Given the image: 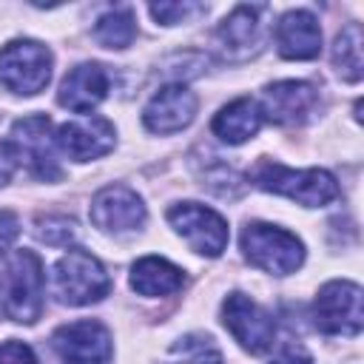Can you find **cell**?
Instances as JSON below:
<instances>
[{
	"instance_id": "23",
	"label": "cell",
	"mask_w": 364,
	"mask_h": 364,
	"mask_svg": "<svg viewBox=\"0 0 364 364\" xmlns=\"http://www.w3.org/2000/svg\"><path fill=\"white\" fill-rule=\"evenodd\" d=\"M37 236L51 247H63L77 239V225L68 216H46V219H37Z\"/></svg>"
},
{
	"instance_id": "27",
	"label": "cell",
	"mask_w": 364,
	"mask_h": 364,
	"mask_svg": "<svg viewBox=\"0 0 364 364\" xmlns=\"http://www.w3.org/2000/svg\"><path fill=\"white\" fill-rule=\"evenodd\" d=\"M17 165H20V154H17V145L9 139H3L0 142V188L11 179V173L17 171Z\"/></svg>"
},
{
	"instance_id": "16",
	"label": "cell",
	"mask_w": 364,
	"mask_h": 364,
	"mask_svg": "<svg viewBox=\"0 0 364 364\" xmlns=\"http://www.w3.org/2000/svg\"><path fill=\"white\" fill-rule=\"evenodd\" d=\"M108 85H111V77H108L105 65H100V63H80V65H74L63 77L57 102L63 108L74 111V114H85V111L97 108L105 100Z\"/></svg>"
},
{
	"instance_id": "10",
	"label": "cell",
	"mask_w": 364,
	"mask_h": 364,
	"mask_svg": "<svg viewBox=\"0 0 364 364\" xmlns=\"http://www.w3.org/2000/svg\"><path fill=\"white\" fill-rule=\"evenodd\" d=\"M11 142L17 145L20 162L26 159L28 171L40 176L43 182H54L63 176L57 156H54V136H51V119L46 114L23 117L11 125Z\"/></svg>"
},
{
	"instance_id": "6",
	"label": "cell",
	"mask_w": 364,
	"mask_h": 364,
	"mask_svg": "<svg viewBox=\"0 0 364 364\" xmlns=\"http://www.w3.org/2000/svg\"><path fill=\"white\" fill-rule=\"evenodd\" d=\"M51 80V51L37 40H11L0 48V82L23 97L43 91Z\"/></svg>"
},
{
	"instance_id": "25",
	"label": "cell",
	"mask_w": 364,
	"mask_h": 364,
	"mask_svg": "<svg viewBox=\"0 0 364 364\" xmlns=\"http://www.w3.org/2000/svg\"><path fill=\"white\" fill-rule=\"evenodd\" d=\"M270 364H313V358H310V353L301 347V341L284 338V341L276 344V353H273Z\"/></svg>"
},
{
	"instance_id": "24",
	"label": "cell",
	"mask_w": 364,
	"mask_h": 364,
	"mask_svg": "<svg viewBox=\"0 0 364 364\" xmlns=\"http://www.w3.org/2000/svg\"><path fill=\"white\" fill-rule=\"evenodd\" d=\"M199 9L202 6H196V3H154L151 6V14L162 26H176L182 20H188L191 14H196Z\"/></svg>"
},
{
	"instance_id": "1",
	"label": "cell",
	"mask_w": 364,
	"mask_h": 364,
	"mask_svg": "<svg viewBox=\"0 0 364 364\" xmlns=\"http://www.w3.org/2000/svg\"><path fill=\"white\" fill-rule=\"evenodd\" d=\"M250 179L256 188H262L267 193L287 196L304 208H321V205H330L333 199H338L336 176L330 171H321V168L293 171V168H284L273 159H259L250 171Z\"/></svg>"
},
{
	"instance_id": "11",
	"label": "cell",
	"mask_w": 364,
	"mask_h": 364,
	"mask_svg": "<svg viewBox=\"0 0 364 364\" xmlns=\"http://www.w3.org/2000/svg\"><path fill=\"white\" fill-rule=\"evenodd\" d=\"M51 344L63 358V364H108L114 353L111 333L105 330V324L94 318L57 327L51 336Z\"/></svg>"
},
{
	"instance_id": "12",
	"label": "cell",
	"mask_w": 364,
	"mask_h": 364,
	"mask_svg": "<svg viewBox=\"0 0 364 364\" xmlns=\"http://www.w3.org/2000/svg\"><path fill=\"white\" fill-rule=\"evenodd\" d=\"M91 222L105 233H131L145 225V202L125 185H105L91 199Z\"/></svg>"
},
{
	"instance_id": "3",
	"label": "cell",
	"mask_w": 364,
	"mask_h": 364,
	"mask_svg": "<svg viewBox=\"0 0 364 364\" xmlns=\"http://www.w3.org/2000/svg\"><path fill=\"white\" fill-rule=\"evenodd\" d=\"M242 250L253 267L273 276H287L304 262L301 239L267 222H247L242 228Z\"/></svg>"
},
{
	"instance_id": "8",
	"label": "cell",
	"mask_w": 364,
	"mask_h": 364,
	"mask_svg": "<svg viewBox=\"0 0 364 364\" xmlns=\"http://www.w3.org/2000/svg\"><path fill=\"white\" fill-rule=\"evenodd\" d=\"M168 222L191 245V250H196L199 256L216 259L228 247V222L216 210H210L199 202L171 205L168 208Z\"/></svg>"
},
{
	"instance_id": "28",
	"label": "cell",
	"mask_w": 364,
	"mask_h": 364,
	"mask_svg": "<svg viewBox=\"0 0 364 364\" xmlns=\"http://www.w3.org/2000/svg\"><path fill=\"white\" fill-rule=\"evenodd\" d=\"M17 233H20V222H17V216H14L11 210H0V253L9 250V247L14 245Z\"/></svg>"
},
{
	"instance_id": "14",
	"label": "cell",
	"mask_w": 364,
	"mask_h": 364,
	"mask_svg": "<svg viewBox=\"0 0 364 364\" xmlns=\"http://www.w3.org/2000/svg\"><path fill=\"white\" fill-rule=\"evenodd\" d=\"M114 136H117L114 125L105 117L94 114V117H82L60 125L54 134V145L74 162H88V159L105 156L114 148Z\"/></svg>"
},
{
	"instance_id": "4",
	"label": "cell",
	"mask_w": 364,
	"mask_h": 364,
	"mask_svg": "<svg viewBox=\"0 0 364 364\" xmlns=\"http://www.w3.org/2000/svg\"><path fill=\"white\" fill-rule=\"evenodd\" d=\"M267 34H270V6L242 3L219 23L216 46H219L225 60L245 63L264 48Z\"/></svg>"
},
{
	"instance_id": "26",
	"label": "cell",
	"mask_w": 364,
	"mask_h": 364,
	"mask_svg": "<svg viewBox=\"0 0 364 364\" xmlns=\"http://www.w3.org/2000/svg\"><path fill=\"white\" fill-rule=\"evenodd\" d=\"M0 364H37V358H34V350L23 341H3Z\"/></svg>"
},
{
	"instance_id": "20",
	"label": "cell",
	"mask_w": 364,
	"mask_h": 364,
	"mask_svg": "<svg viewBox=\"0 0 364 364\" xmlns=\"http://www.w3.org/2000/svg\"><path fill=\"white\" fill-rule=\"evenodd\" d=\"M333 65L347 82H358L364 74V60H361V28L358 23H347L341 34L333 43Z\"/></svg>"
},
{
	"instance_id": "5",
	"label": "cell",
	"mask_w": 364,
	"mask_h": 364,
	"mask_svg": "<svg viewBox=\"0 0 364 364\" xmlns=\"http://www.w3.org/2000/svg\"><path fill=\"white\" fill-rule=\"evenodd\" d=\"M0 310L20 321L31 324L40 318L43 310V262L34 250H17L9 262V279H6V296Z\"/></svg>"
},
{
	"instance_id": "9",
	"label": "cell",
	"mask_w": 364,
	"mask_h": 364,
	"mask_svg": "<svg viewBox=\"0 0 364 364\" xmlns=\"http://www.w3.org/2000/svg\"><path fill=\"white\" fill-rule=\"evenodd\" d=\"M222 324L253 355H262L276 344V324L270 313L245 293H230L222 301Z\"/></svg>"
},
{
	"instance_id": "18",
	"label": "cell",
	"mask_w": 364,
	"mask_h": 364,
	"mask_svg": "<svg viewBox=\"0 0 364 364\" xmlns=\"http://www.w3.org/2000/svg\"><path fill=\"white\" fill-rule=\"evenodd\" d=\"M262 119H264V117H262L259 102L250 100V97H239V100L228 102V105L213 117L210 131H213L222 142H228V145H242V142H247V139H253V136L259 134Z\"/></svg>"
},
{
	"instance_id": "15",
	"label": "cell",
	"mask_w": 364,
	"mask_h": 364,
	"mask_svg": "<svg viewBox=\"0 0 364 364\" xmlns=\"http://www.w3.org/2000/svg\"><path fill=\"white\" fill-rule=\"evenodd\" d=\"M196 117V94L182 82L162 85L142 108V122L154 134H176Z\"/></svg>"
},
{
	"instance_id": "13",
	"label": "cell",
	"mask_w": 364,
	"mask_h": 364,
	"mask_svg": "<svg viewBox=\"0 0 364 364\" xmlns=\"http://www.w3.org/2000/svg\"><path fill=\"white\" fill-rule=\"evenodd\" d=\"M262 117L279 125H304L318 111V91L304 80H282L264 88Z\"/></svg>"
},
{
	"instance_id": "17",
	"label": "cell",
	"mask_w": 364,
	"mask_h": 364,
	"mask_svg": "<svg viewBox=\"0 0 364 364\" xmlns=\"http://www.w3.org/2000/svg\"><path fill=\"white\" fill-rule=\"evenodd\" d=\"M276 46L284 60H313L321 51V28L318 20L304 11H287L276 23Z\"/></svg>"
},
{
	"instance_id": "19",
	"label": "cell",
	"mask_w": 364,
	"mask_h": 364,
	"mask_svg": "<svg viewBox=\"0 0 364 364\" xmlns=\"http://www.w3.org/2000/svg\"><path fill=\"white\" fill-rule=\"evenodd\" d=\"M185 273L162 256H145L131 267V287L139 296H171L182 287Z\"/></svg>"
},
{
	"instance_id": "7",
	"label": "cell",
	"mask_w": 364,
	"mask_h": 364,
	"mask_svg": "<svg viewBox=\"0 0 364 364\" xmlns=\"http://www.w3.org/2000/svg\"><path fill=\"white\" fill-rule=\"evenodd\" d=\"M313 321L327 336H358L364 324L361 287L344 279L327 282L313 301Z\"/></svg>"
},
{
	"instance_id": "22",
	"label": "cell",
	"mask_w": 364,
	"mask_h": 364,
	"mask_svg": "<svg viewBox=\"0 0 364 364\" xmlns=\"http://www.w3.org/2000/svg\"><path fill=\"white\" fill-rule=\"evenodd\" d=\"M171 364H222V353L210 336L191 333L171 347Z\"/></svg>"
},
{
	"instance_id": "21",
	"label": "cell",
	"mask_w": 364,
	"mask_h": 364,
	"mask_svg": "<svg viewBox=\"0 0 364 364\" xmlns=\"http://www.w3.org/2000/svg\"><path fill=\"white\" fill-rule=\"evenodd\" d=\"M134 37H136V23L128 6L108 9L94 26V40L105 48H125L134 43Z\"/></svg>"
},
{
	"instance_id": "2",
	"label": "cell",
	"mask_w": 364,
	"mask_h": 364,
	"mask_svg": "<svg viewBox=\"0 0 364 364\" xmlns=\"http://www.w3.org/2000/svg\"><path fill=\"white\" fill-rule=\"evenodd\" d=\"M51 287L63 304L82 307V304H94L102 296H108L111 279L97 256L74 247L57 259V264L51 270Z\"/></svg>"
}]
</instances>
